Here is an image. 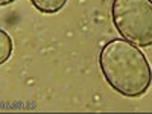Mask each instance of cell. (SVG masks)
I'll use <instances>...</instances> for the list:
<instances>
[{"mask_svg":"<svg viewBox=\"0 0 152 114\" xmlns=\"http://www.w3.org/2000/svg\"><path fill=\"white\" fill-rule=\"evenodd\" d=\"M12 50H14V43L11 35L5 29H0V66H3L11 58Z\"/></svg>","mask_w":152,"mask_h":114,"instance_id":"cell-4","label":"cell"},{"mask_svg":"<svg viewBox=\"0 0 152 114\" xmlns=\"http://www.w3.org/2000/svg\"><path fill=\"white\" fill-rule=\"evenodd\" d=\"M111 17L125 40L138 47L152 46V0H114Z\"/></svg>","mask_w":152,"mask_h":114,"instance_id":"cell-2","label":"cell"},{"mask_svg":"<svg viewBox=\"0 0 152 114\" xmlns=\"http://www.w3.org/2000/svg\"><path fill=\"white\" fill-rule=\"evenodd\" d=\"M12 2H15V0H0V6H6V5H9Z\"/></svg>","mask_w":152,"mask_h":114,"instance_id":"cell-5","label":"cell"},{"mask_svg":"<svg viewBox=\"0 0 152 114\" xmlns=\"http://www.w3.org/2000/svg\"><path fill=\"white\" fill-rule=\"evenodd\" d=\"M99 67L113 90L126 97L143 96L152 84V67L134 43L116 38L99 53Z\"/></svg>","mask_w":152,"mask_h":114,"instance_id":"cell-1","label":"cell"},{"mask_svg":"<svg viewBox=\"0 0 152 114\" xmlns=\"http://www.w3.org/2000/svg\"><path fill=\"white\" fill-rule=\"evenodd\" d=\"M31 3L43 14H56L67 5V0H31Z\"/></svg>","mask_w":152,"mask_h":114,"instance_id":"cell-3","label":"cell"}]
</instances>
